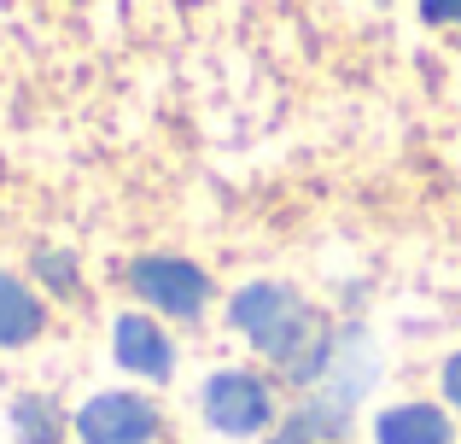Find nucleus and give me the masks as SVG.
Instances as JSON below:
<instances>
[{
    "label": "nucleus",
    "instance_id": "6e6552de",
    "mask_svg": "<svg viewBox=\"0 0 461 444\" xmlns=\"http://www.w3.org/2000/svg\"><path fill=\"white\" fill-rule=\"evenodd\" d=\"M41 328H47V304L18 281V275H0V351L41 340Z\"/></svg>",
    "mask_w": 461,
    "mask_h": 444
},
{
    "label": "nucleus",
    "instance_id": "0eeeda50",
    "mask_svg": "<svg viewBox=\"0 0 461 444\" xmlns=\"http://www.w3.org/2000/svg\"><path fill=\"white\" fill-rule=\"evenodd\" d=\"M374 444H456V421L438 403H392L374 415Z\"/></svg>",
    "mask_w": 461,
    "mask_h": 444
},
{
    "label": "nucleus",
    "instance_id": "9b49d317",
    "mask_svg": "<svg viewBox=\"0 0 461 444\" xmlns=\"http://www.w3.org/2000/svg\"><path fill=\"white\" fill-rule=\"evenodd\" d=\"M420 18L427 23H461V0H420Z\"/></svg>",
    "mask_w": 461,
    "mask_h": 444
},
{
    "label": "nucleus",
    "instance_id": "1a4fd4ad",
    "mask_svg": "<svg viewBox=\"0 0 461 444\" xmlns=\"http://www.w3.org/2000/svg\"><path fill=\"white\" fill-rule=\"evenodd\" d=\"M12 421H18L23 444H59V410L47 398H35V392H23V398L12 403Z\"/></svg>",
    "mask_w": 461,
    "mask_h": 444
},
{
    "label": "nucleus",
    "instance_id": "9d476101",
    "mask_svg": "<svg viewBox=\"0 0 461 444\" xmlns=\"http://www.w3.org/2000/svg\"><path fill=\"white\" fill-rule=\"evenodd\" d=\"M35 275H41L53 293H70V286H77V263H70L65 251H41V258H35Z\"/></svg>",
    "mask_w": 461,
    "mask_h": 444
},
{
    "label": "nucleus",
    "instance_id": "20e7f679",
    "mask_svg": "<svg viewBox=\"0 0 461 444\" xmlns=\"http://www.w3.org/2000/svg\"><path fill=\"white\" fill-rule=\"evenodd\" d=\"M129 286L140 293V304L164 310L176 322H199L204 304H211V275L193 258H176V251H152V258H135L129 269Z\"/></svg>",
    "mask_w": 461,
    "mask_h": 444
},
{
    "label": "nucleus",
    "instance_id": "39448f33",
    "mask_svg": "<svg viewBox=\"0 0 461 444\" xmlns=\"http://www.w3.org/2000/svg\"><path fill=\"white\" fill-rule=\"evenodd\" d=\"M158 403L140 398V392H94L77 410L70 433L77 444H152L158 439Z\"/></svg>",
    "mask_w": 461,
    "mask_h": 444
},
{
    "label": "nucleus",
    "instance_id": "423d86ee",
    "mask_svg": "<svg viewBox=\"0 0 461 444\" xmlns=\"http://www.w3.org/2000/svg\"><path fill=\"white\" fill-rule=\"evenodd\" d=\"M112 345H117V363H123L129 375H140V380H169L176 375V340H169L152 316H140V310L117 316Z\"/></svg>",
    "mask_w": 461,
    "mask_h": 444
},
{
    "label": "nucleus",
    "instance_id": "ddd939ff",
    "mask_svg": "<svg viewBox=\"0 0 461 444\" xmlns=\"http://www.w3.org/2000/svg\"><path fill=\"white\" fill-rule=\"evenodd\" d=\"M269 444H321V439H315L310 427H304V421H298V415H293V421H286V427H281V433H275Z\"/></svg>",
    "mask_w": 461,
    "mask_h": 444
},
{
    "label": "nucleus",
    "instance_id": "f8f14e48",
    "mask_svg": "<svg viewBox=\"0 0 461 444\" xmlns=\"http://www.w3.org/2000/svg\"><path fill=\"white\" fill-rule=\"evenodd\" d=\"M438 380H444V398H450L456 410H461V351L450 357V363H444V375H438Z\"/></svg>",
    "mask_w": 461,
    "mask_h": 444
},
{
    "label": "nucleus",
    "instance_id": "f03ea898",
    "mask_svg": "<svg viewBox=\"0 0 461 444\" xmlns=\"http://www.w3.org/2000/svg\"><path fill=\"white\" fill-rule=\"evenodd\" d=\"M374 380H380V351H374V333L362 328V322H350V328H339V357H333V368L315 380L310 398L298 403L293 415L310 427L315 439H345L350 415H357V403L368 398Z\"/></svg>",
    "mask_w": 461,
    "mask_h": 444
},
{
    "label": "nucleus",
    "instance_id": "f257e3e1",
    "mask_svg": "<svg viewBox=\"0 0 461 444\" xmlns=\"http://www.w3.org/2000/svg\"><path fill=\"white\" fill-rule=\"evenodd\" d=\"M228 328H240L286 380L315 386L339 357V333L281 281H246L228 304Z\"/></svg>",
    "mask_w": 461,
    "mask_h": 444
},
{
    "label": "nucleus",
    "instance_id": "7ed1b4c3",
    "mask_svg": "<svg viewBox=\"0 0 461 444\" xmlns=\"http://www.w3.org/2000/svg\"><path fill=\"white\" fill-rule=\"evenodd\" d=\"M204 421L222 439H251L275 421V386L258 375V368H216L204 380Z\"/></svg>",
    "mask_w": 461,
    "mask_h": 444
}]
</instances>
